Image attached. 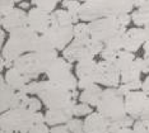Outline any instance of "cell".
Returning <instances> with one entry per match:
<instances>
[{
	"label": "cell",
	"mask_w": 149,
	"mask_h": 133,
	"mask_svg": "<svg viewBox=\"0 0 149 133\" xmlns=\"http://www.w3.org/2000/svg\"><path fill=\"white\" fill-rule=\"evenodd\" d=\"M14 1H15V3H23L24 0H14Z\"/></svg>",
	"instance_id": "cell-51"
},
{
	"label": "cell",
	"mask_w": 149,
	"mask_h": 133,
	"mask_svg": "<svg viewBox=\"0 0 149 133\" xmlns=\"http://www.w3.org/2000/svg\"><path fill=\"white\" fill-rule=\"evenodd\" d=\"M50 133H70V131L68 129V127L65 124L63 125H56V127H52L50 129Z\"/></svg>",
	"instance_id": "cell-40"
},
{
	"label": "cell",
	"mask_w": 149,
	"mask_h": 133,
	"mask_svg": "<svg viewBox=\"0 0 149 133\" xmlns=\"http://www.w3.org/2000/svg\"><path fill=\"white\" fill-rule=\"evenodd\" d=\"M75 75L78 76V89L86 90L92 85H96L98 75V62L94 59L79 61L75 65Z\"/></svg>",
	"instance_id": "cell-10"
},
{
	"label": "cell",
	"mask_w": 149,
	"mask_h": 133,
	"mask_svg": "<svg viewBox=\"0 0 149 133\" xmlns=\"http://www.w3.org/2000/svg\"><path fill=\"white\" fill-rule=\"evenodd\" d=\"M145 42L147 39H145L144 28H139V27L130 28L126 30V34H125L124 51L134 53L140 48V46H144Z\"/></svg>",
	"instance_id": "cell-19"
},
{
	"label": "cell",
	"mask_w": 149,
	"mask_h": 133,
	"mask_svg": "<svg viewBox=\"0 0 149 133\" xmlns=\"http://www.w3.org/2000/svg\"><path fill=\"white\" fill-rule=\"evenodd\" d=\"M121 81V74L116 67L115 62L101 60L98 62L97 84L107 88H118Z\"/></svg>",
	"instance_id": "cell-12"
},
{
	"label": "cell",
	"mask_w": 149,
	"mask_h": 133,
	"mask_svg": "<svg viewBox=\"0 0 149 133\" xmlns=\"http://www.w3.org/2000/svg\"><path fill=\"white\" fill-rule=\"evenodd\" d=\"M27 27L31 28L37 34H43L47 29L51 27V14L47 12L32 8L28 12V20H27Z\"/></svg>",
	"instance_id": "cell-14"
},
{
	"label": "cell",
	"mask_w": 149,
	"mask_h": 133,
	"mask_svg": "<svg viewBox=\"0 0 149 133\" xmlns=\"http://www.w3.org/2000/svg\"><path fill=\"white\" fill-rule=\"evenodd\" d=\"M19 95H21V108H24V109H28L31 112H40V109L42 107V101L40 100L38 98H35V96H29L22 91H18Z\"/></svg>",
	"instance_id": "cell-24"
},
{
	"label": "cell",
	"mask_w": 149,
	"mask_h": 133,
	"mask_svg": "<svg viewBox=\"0 0 149 133\" xmlns=\"http://www.w3.org/2000/svg\"><path fill=\"white\" fill-rule=\"evenodd\" d=\"M56 51H64L74 41V27L51 25L42 34Z\"/></svg>",
	"instance_id": "cell-11"
},
{
	"label": "cell",
	"mask_w": 149,
	"mask_h": 133,
	"mask_svg": "<svg viewBox=\"0 0 149 133\" xmlns=\"http://www.w3.org/2000/svg\"><path fill=\"white\" fill-rule=\"evenodd\" d=\"M135 59L136 57L134 56V53L131 52H127V51H120L117 53V57H116V61H115V65L118 69V71H124L125 69H127L129 66H131L134 62H135Z\"/></svg>",
	"instance_id": "cell-25"
},
{
	"label": "cell",
	"mask_w": 149,
	"mask_h": 133,
	"mask_svg": "<svg viewBox=\"0 0 149 133\" xmlns=\"http://www.w3.org/2000/svg\"><path fill=\"white\" fill-rule=\"evenodd\" d=\"M141 91L145 93L149 96V76L145 77V80L143 81V86H141Z\"/></svg>",
	"instance_id": "cell-41"
},
{
	"label": "cell",
	"mask_w": 149,
	"mask_h": 133,
	"mask_svg": "<svg viewBox=\"0 0 149 133\" xmlns=\"http://www.w3.org/2000/svg\"><path fill=\"white\" fill-rule=\"evenodd\" d=\"M0 36H1V37H0V38H1V44H3V46H4V41H5V30L4 29H3L1 30V33H0Z\"/></svg>",
	"instance_id": "cell-46"
},
{
	"label": "cell",
	"mask_w": 149,
	"mask_h": 133,
	"mask_svg": "<svg viewBox=\"0 0 149 133\" xmlns=\"http://www.w3.org/2000/svg\"><path fill=\"white\" fill-rule=\"evenodd\" d=\"M113 133H135L134 129H130V128H124V129H118V131L113 132Z\"/></svg>",
	"instance_id": "cell-43"
},
{
	"label": "cell",
	"mask_w": 149,
	"mask_h": 133,
	"mask_svg": "<svg viewBox=\"0 0 149 133\" xmlns=\"http://www.w3.org/2000/svg\"><path fill=\"white\" fill-rule=\"evenodd\" d=\"M22 133H50V129L46 123H38V124L31 125V127L27 128Z\"/></svg>",
	"instance_id": "cell-36"
},
{
	"label": "cell",
	"mask_w": 149,
	"mask_h": 133,
	"mask_svg": "<svg viewBox=\"0 0 149 133\" xmlns=\"http://www.w3.org/2000/svg\"><path fill=\"white\" fill-rule=\"evenodd\" d=\"M45 75L54 84L60 85L70 91H75L78 89V79L72 72V63L68 62L64 57H57L54 60Z\"/></svg>",
	"instance_id": "cell-8"
},
{
	"label": "cell",
	"mask_w": 149,
	"mask_h": 133,
	"mask_svg": "<svg viewBox=\"0 0 149 133\" xmlns=\"http://www.w3.org/2000/svg\"><path fill=\"white\" fill-rule=\"evenodd\" d=\"M117 53L118 52H115V51L104 47L100 56H101V59L104 60V61H108V62H115V61H116V57H117Z\"/></svg>",
	"instance_id": "cell-37"
},
{
	"label": "cell",
	"mask_w": 149,
	"mask_h": 133,
	"mask_svg": "<svg viewBox=\"0 0 149 133\" xmlns=\"http://www.w3.org/2000/svg\"><path fill=\"white\" fill-rule=\"evenodd\" d=\"M144 33H145V39L149 41V24L144 27Z\"/></svg>",
	"instance_id": "cell-45"
},
{
	"label": "cell",
	"mask_w": 149,
	"mask_h": 133,
	"mask_svg": "<svg viewBox=\"0 0 149 133\" xmlns=\"http://www.w3.org/2000/svg\"><path fill=\"white\" fill-rule=\"evenodd\" d=\"M120 74H121V84H127V83H131V81L140 80L141 71L139 70L138 65L134 62L131 66H129L127 69L121 71Z\"/></svg>",
	"instance_id": "cell-26"
},
{
	"label": "cell",
	"mask_w": 149,
	"mask_h": 133,
	"mask_svg": "<svg viewBox=\"0 0 149 133\" xmlns=\"http://www.w3.org/2000/svg\"><path fill=\"white\" fill-rule=\"evenodd\" d=\"M84 133H111V122L93 112L84 119Z\"/></svg>",
	"instance_id": "cell-17"
},
{
	"label": "cell",
	"mask_w": 149,
	"mask_h": 133,
	"mask_svg": "<svg viewBox=\"0 0 149 133\" xmlns=\"http://www.w3.org/2000/svg\"><path fill=\"white\" fill-rule=\"evenodd\" d=\"M27 20H28V13H26L21 8H14L9 14L1 17V28L5 32L10 33L18 28L27 27Z\"/></svg>",
	"instance_id": "cell-16"
},
{
	"label": "cell",
	"mask_w": 149,
	"mask_h": 133,
	"mask_svg": "<svg viewBox=\"0 0 149 133\" xmlns=\"http://www.w3.org/2000/svg\"><path fill=\"white\" fill-rule=\"evenodd\" d=\"M144 53H149V41H147V42L144 43Z\"/></svg>",
	"instance_id": "cell-47"
},
{
	"label": "cell",
	"mask_w": 149,
	"mask_h": 133,
	"mask_svg": "<svg viewBox=\"0 0 149 133\" xmlns=\"http://www.w3.org/2000/svg\"><path fill=\"white\" fill-rule=\"evenodd\" d=\"M141 6H143V5H141Z\"/></svg>",
	"instance_id": "cell-52"
},
{
	"label": "cell",
	"mask_w": 149,
	"mask_h": 133,
	"mask_svg": "<svg viewBox=\"0 0 149 133\" xmlns=\"http://www.w3.org/2000/svg\"><path fill=\"white\" fill-rule=\"evenodd\" d=\"M145 117H149V96H148L147 104H145V108H144V110H143V114H141V118H145Z\"/></svg>",
	"instance_id": "cell-42"
},
{
	"label": "cell",
	"mask_w": 149,
	"mask_h": 133,
	"mask_svg": "<svg viewBox=\"0 0 149 133\" xmlns=\"http://www.w3.org/2000/svg\"><path fill=\"white\" fill-rule=\"evenodd\" d=\"M14 4H15L14 0H0V13H1V17H5L6 14H9L15 8Z\"/></svg>",
	"instance_id": "cell-35"
},
{
	"label": "cell",
	"mask_w": 149,
	"mask_h": 133,
	"mask_svg": "<svg viewBox=\"0 0 149 133\" xmlns=\"http://www.w3.org/2000/svg\"><path fill=\"white\" fill-rule=\"evenodd\" d=\"M104 48V44L94 41L93 38L89 39H74L65 50L63 51V57L68 62H79L83 60H92L94 56L101 54Z\"/></svg>",
	"instance_id": "cell-7"
},
{
	"label": "cell",
	"mask_w": 149,
	"mask_h": 133,
	"mask_svg": "<svg viewBox=\"0 0 149 133\" xmlns=\"http://www.w3.org/2000/svg\"><path fill=\"white\" fill-rule=\"evenodd\" d=\"M148 100V95L143 93L141 90L139 91H131L125 96V108H126L127 115H130L134 119H140L143 110L145 108Z\"/></svg>",
	"instance_id": "cell-13"
},
{
	"label": "cell",
	"mask_w": 149,
	"mask_h": 133,
	"mask_svg": "<svg viewBox=\"0 0 149 133\" xmlns=\"http://www.w3.org/2000/svg\"><path fill=\"white\" fill-rule=\"evenodd\" d=\"M88 28H89L91 38L104 44L121 29V27L117 22V18L108 17V18H101L88 23Z\"/></svg>",
	"instance_id": "cell-9"
},
{
	"label": "cell",
	"mask_w": 149,
	"mask_h": 133,
	"mask_svg": "<svg viewBox=\"0 0 149 133\" xmlns=\"http://www.w3.org/2000/svg\"><path fill=\"white\" fill-rule=\"evenodd\" d=\"M4 80L5 83L9 85L10 88H13L15 91H22L29 83H32V79H29L28 76L23 75L22 72H19L17 69L12 67V69L6 70V72L4 75Z\"/></svg>",
	"instance_id": "cell-20"
},
{
	"label": "cell",
	"mask_w": 149,
	"mask_h": 133,
	"mask_svg": "<svg viewBox=\"0 0 149 133\" xmlns=\"http://www.w3.org/2000/svg\"><path fill=\"white\" fill-rule=\"evenodd\" d=\"M141 86H143V81L136 80V81H131V83H127V84H121L120 86H118V90H120V93L123 94L124 96H126L131 91L141 90Z\"/></svg>",
	"instance_id": "cell-31"
},
{
	"label": "cell",
	"mask_w": 149,
	"mask_h": 133,
	"mask_svg": "<svg viewBox=\"0 0 149 133\" xmlns=\"http://www.w3.org/2000/svg\"><path fill=\"white\" fill-rule=\"evenodd\" d=\"M144 59L147 60V62L149 63V53H144Z\"/></svg>",
	"instance_id": "cell-50"
},
{
	"label": "cell",
	"mask_w": 149,
	"mask_h": 133,
	"mask_svg": "<svg viewBox=\"0 0 149 133\" xmlns=\"http://www.w3.org/2000/svg\"><path fill=\"white\" fill-rule=\"evenodd\" d=\"M45 123V114L40 112H31L24 108H15L1 114L0 125L1 128L22 133L33 124Z\"/></svg>",
	"instance_id": "cell-5"
},
{
	"label": "cell",
	"mask_w": 149,
	"mask_h": 133,
	"mask_svg": "<svg viewBox=\"0 0 149 133\" xmlns=\"http://www.w3.org/2000/svg\"><path fill=\"white\" fill-rule=\"evenodd\" d=\"M28 8H29V4H28V3H26V1L21 3V9L24 10V9H28Z\"/></svg>",
	"instance_id": "cell-49"
},
{
	"label": "cell",
	"mask_w": 149,
	"mask_h": 133,
	"mask_svg": "<svg viewBox=\"0 0 149 133\" xmlns=\"http://www.w3.org/2000/svg\"><path fill=\"white\" fill-rule=\"evenodd\" d=\"M134 0H91L82 4L79 18L83 22H94L101 18L130 14L134 9Z\"/></svg>",
	"instance_id": "cell-3"
},
{
	"label": "cell",
	"mask_w": 149,
	"mask_h": 133,
	"mask_svg": "<svg viewBox=\"0 0 149 133\" xmlns=\"http://www.w3.org/2000/svg\"><path fill=\"white\" fill-rule=\"evenodd\" d=\"M70 133H84V121L79 118H73L65 124Z\"/></svg>",
	"instance_id": "cell-33"
},
{
	"label": "cell",
	"mask_w": 149,
	"mask_h": 133,
	"mask_svg": "<svg viewBox=\"0 0 149 133\" xmlns=\"http://www.w3.org/2000/svg\"><path fill=\"white\" fill-rule=\"evenodd\" d=\"M126 28H121L118 32L115 34L111 39H108L104 43L106 48H110L115 51V52H120L124 50V43H125V34H126Z\"/></svg>",
	"instance_id": "cell-23"
},
{
	"label": "cell",
	"mask_w": 149,
	"mask_h": 133,
	"mask_svg": "<svg viewBox=\"0 0 149 133\" xmlns=\"http://www.w3.org/2000/svg\"><path fill=\"white\" fill-rule=\"evenodd\" d=\"M143 4H144V0H134V5L138 6V9L141 8V5Z\"/></svg>",
	"instance_id": "cell-44"
},
{
	"label": "cell",
	"mask_w": 149,
	"mask_h": 133,
	"mask_svg": "<svg viewBox=\"0 0 149 133\" xmlns=\"http://www.w3.org/2000/svg\"><path fill=\"white\" fill-rule=\"evenodd\" d=\"M61 5L64 6V9L68 10V12L72 14L75 24H78L79 19H80L79 13H80V9H82V3L78 1V0H63Z\"/></svg>",
	"instance_id": "cell-27"
},
{
	"label": "cell",
	"mask_w": 149,
	"mask_h": 133,
	"mask_svg": "<svg viewBox=\"0 0 149 133\" xmlns=\"http://www.w3.org/2000/svg\"><path fill=\"white\" fill-rule=\"evenodd\" d=\"M57 51L55 48L38 50L21 56L14 61V69L28 76L29 79H36L41 74H46L49 66L54 60L57 59Z\"/></svg>",
	"instance_id": "cell-4"
},
{
	"label": "cell",
	"mask_w": 149,
	"mask_h": 133,
	"mask_svg": "<svg viewBox=\"0 0 149 133\" xmlns=\"http://www.w3.org/2000/svg\"><path fill=\"white\" fill-rule=\"evenodd\" d=\"M102 93H103V90L100 88L98 84L92 85L91 88L86 89V90H83L80 93L79 100H80V103L88 104L91 107H97L101 100V96H102Z\"/></svg>",
	"instance_id": "cell-21"
},
{
	"label": "cell",
	"mask_w": 149,
	"mask_h": 133,
	"mask_svg": "<svg viewBox=\"0 0 149 133\" xmlns=\"http://www.w3.org/2000/svg\"><path fill=\"white\" fill-rule=\"evenodd\" d=\"M134 118H131L130 115L118 119V121L111 122V133L118 131V129H124V128H130L131 125H134Z\"/></svg>",
	"instance_id": "cell-30"
},
{
	"label": "cell",
	"mask_w": 149,
	"mask_h": 133,
	"mask_svg": "<svg viewBox=\"0 0 149 133\" xmlns=\"http://www.w3.org/2000/svg\"><path fill=\"white\" fill-rule=\"evenodd\" d=\"M38 37L40 36L28 27H22L9 33L8 39L1 50L0 69H12L17 59L26 53L33 52Z\"/></svg>",
	"instance_id": "cell-1"
},
{
	"label": "cell",
	"mask_w": 149,
	"mask_h": 133,
	"mask_svg": "<svg viewBox=\"0 0 149 133\" xmlns=\"http://www.w3.org/2000/svg\"><path fill=\"white\" fill-rule=\"evenodd\" d=\"M0 95H1V101H0V109L1 114L5 112H9L12 109L21 108V95L18 91H15L5 83L4 76H1L0 80Z\"/></svg>",
	"instance_id": "cell-15"
},
{
	"label": "cell",
	"mask_w": 149,
	"mask_h": 133,
	"mask_svg": "<svg viewBox=\"0 0 149 133\" xmlns=\"http://www.w3.org/2000/svg\"><path fill=\"white\" fill-rule=\"evenodd\" d=\"M131 17H133V23L135 25H138L139 28L149 24V9L139 8L135 12H133Z\"/></svg>",
	"instance_id": "cell-28"
},
{
	"label": "cell",
	"mask_w": 149,
	"mask_h": 133,
	"mask_svg": "<svg viewBox=\"0 0 149 133\" xmlns=\"http://www.w3.org/2000/svg\"><path fill=\"white\" fill-rule=\"evenodd\" d=\"M135 63L138 65L141 74H149V63L147 62V60L144 57H136L135 59Z\"/></svg>",
	"instance_id": "cell-38"
},
{
	"label": "cell",
	"mask_w": 149,
	"mask_h": 133,
	"mask_svg": "<svg viewBox=\"0 0 149 133\" xmlns=\"http://www.w3.org/2000/svg\"><path fill=\"white\" fill-rule=\"evenodd\" d=\"M74 107L59 108V109H47L45 113V123L51 127L66 124L74 117Z\"/></svg>",
	"instance_id": "cell-18"
},
{
	"label": "cell",
	"mask_w": 149,
	"mask_h": 133,
	"mask_svg": "<svg viewBox=\"0 0 149 133\" xmlns=\"http://www.w3.org/2000/svg\"><path fill=\"white\" fill-rule=\"evenodd\" d=\"M22 93L27 95H37L40 100L47 107V109L74 107L77 104L73 91L57 84H54L50 80L32 81L23 89Z\"/></svg>",
	"instance_id": "cell-2"
},
{
	"label": "cell",
	"mask_w": 149,
	"mask_h": 133,
	"mask_svg": "<svg viewBox=\"0 0 149 133\" xmlns=\"http://www.w3.org/2000/svg\"><path fill=\"white\" fill-rule=\"evenodd\" d=\"M74 117H84V115H89L93 113L92 110V107L88 104H84V103H78L74 105Z\"/></svg>",
	"instance_id": "cell-34"
},
{
	"label": "cell",
	"mask_w": 149,
	"mask_h": 133,
	"mask_svg": "<svg viewBox=\"0 0 149 133\" xmlns=\"http://www.w3.org/2000/svg\"><path fill=\"white\" fill-rule=\"evenodd\" d=\"M75 24L74 18L68 10L65 9H56L51 13V25H60V27H73Z\"/></svg>",
	"instance_id": "cell-22"
},
{
	"label": "cell",
	"mask_w": 149,
	"mask_h": 133,
	"mask_svg": "<svg viewBox=\"0 0 149 133\" xmlns=\"http://www.w3.org/2000/svg\"><path fill=\"white\" fill-rule=\"evenodd\" d=\"M89 28L86 23H78L74 25V39H89Z\"/></svg>",
	"instance_id": "cell-32"
},
{
	"label": "cell",
	"mask_w": 149,
	"mask_h": 133,
	"mask_svg": "<svg viewBox=\"0 0 149 133\" xmlns=\"http://www.w3.org/2000/svg\"><path fill=\"white\" fill-rule=\"evenodd\" d=\"M116 18H117V22L121 28H126V27L130 24V22H133V17L130 14H121V15L116 17Z\"/></svg>",
	"instance_id": "cell-39"
},
{
	"label": "cell",
	"mask_w": 149,
	"mask_h": 133,
	"mask_svg": "<svg viewBox=\"0 0 149 133\" xmlns=\"http://www.w3.org/2000/svg\"><path fill=\"white\" fill-rule=\"evenodd\" d=\"M97 112L110 122L126 117L127 113L125 108V96L120 93L118 88L104 89L97 105Z\"/></svg>",
	"instance_id": "cell-6"
},
{
	"label": "cell",
	"mask_w": 149,
	"mask_h": 133,
	"mask_svg": "<svg viewBox=\"0 0 149 133\" xmlns=\"http://www.w3.org/2000/svg\"><path fill=\"white\" fill-rule=\"evenodd\" d=\"M0 133H19V132L12 131V129H5V128H1V132H0Z\"/></svg>",
	"instance_id": "cell-48"
},
{
	"label": "cell",
	"mask_w": 149,
	"mask_h": 133,
	"mask_svg": "<svg viewBox=\"0 0 149 133\" xmlns=\"http://www.w3.org/2000/svg\"><path fill=\"white\" fill-rule=\"evenodd\" d=\"M32 5H36V8L47 12L51 14L52 12H55V8L59 3H63V0H31Z\"/></svg>",
	"instance_id": "cell-29"
}]
</instances>
